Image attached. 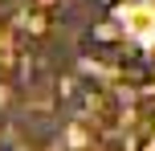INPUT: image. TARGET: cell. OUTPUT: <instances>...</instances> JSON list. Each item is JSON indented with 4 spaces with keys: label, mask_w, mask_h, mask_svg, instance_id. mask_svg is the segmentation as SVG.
I'll return each instance as SVG.
<instances>
[{
    "label": "cell",
    "mask_w": 155,
    "mask_h": 151,
    "mask_svg": "<svg viewBox=\"0 0 155 151\" xmlns=\"http://www.w3.org/2000/svg\"><path fill=\"white\" fill-rule=\"evenodd\" d=\"M118 33L110 29V25H94V41H114Z\"/></svg>",
    "instance_id": "1"
},
{
    "label": "cell",
    "mask_w": 155,
    "mask_h": 151,
    "mask_svg": "<svg viewBox=\"0 0 155 151\" xmlns=\"http://www.w3.org/2000/svg\"><path fill=\"white\" fill-rule=\"evenodd\" d=\"M57 4V0H37V8H53Z\"/></svg>",
    "instance_id": "2"
},
{
    "label": "cell",
    "mask_w": 155,
    "mask_h": 151,
    "mask_svg": "<svg viewBox=\"0 0 155 151\" xmlns=\"http://www.w3.org/2000/svg\"><path fill=\"white\" fill-rule=\"evenodd\" d=\"M98 4H102V8H110V4H114V0H98Z\"/></svg>",
    "instance_id": "3"
}]
</instances>
